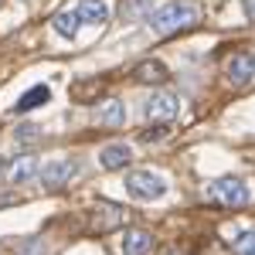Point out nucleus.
Returning <instances> with one entry per match:
<instances>
[{"label": "nucleus", "instance_id": "obj_1", "mask_svg": "<svg viewBox=\"0 0 255 255\" xmlns=\"http://www.w3.org/2000/svg\"><path fill=\"white\" fill-rule=\"evenodd\" d=\"M197 20H201V7H197L194 0H170V3H163L160 10L150 14V31L157 38H170L177 31L194 27Z\"/></svg>", "mask_w": 255, "mask_h": 255}, {"label": "nucleus", "instance_id": "obj_2", "mask_svg": "<svg viewBox=\"0 0 255 255\" xmlns=\"http://www.w3.org/2000/svg\"><path fill=\"white\" fill-rule=\"evenodd\" d=\"M204 197L211 204H221V208H245L249 204V187L238 177H218V180L208 184Z\"/></svg>", "mask_w": 255, "mask_h": 255}, {"label": "nucleus", "instance_id": "obj_3", "mask_svg": "<svg viewBox=\"0 0 255 255\" xmlns=\"http://www.w3.org/2000/svg\"><path fill=\"white\" fill-rule=\"evenodd\" d=\"M126 191L139 201H157L167 194V177L153 170H129L126 174Z\"/></svg>", "mask_w": 255, "mask_h": 255}, {"label": "nucleus", "instance_id": "obj_4", "mask_svg": "<svg viewBox=\"0 0 255 255\" xmlns=\"http://www.w3.org/2000/svg\"><path fill=\"white\" fill-rule=\"evenodd\" d=\"M79 177V160L75 157H58V160H48L44 167L38 170V180L44 191H58L65 184H72Z\"/></svg>", "mask_w": 255, "mask_h": 255}, {"label": "nucleus", "instance_id": "obj_5", "mask_svg": "<svg viewBox=\"0 0 255 255\" xmlns=\"http://www.w3.org/2000/svg\"><path fill=\"white\" fill-rule=\"evenodd\" d=\"M143 113L150 123H174L180 113V99L174 92H153V96L143 102Z\"/></svg>", "mask_w": 255, "mask_h": 255}, {"label": "nucleus", "instance_id": "obj_6", "mask_svg": "<svg viewBox=\"0 0 255 255\" xmlns=\"http://www.w3.org/2000/svg\"><path fill=\"white\" fill-rule=\"evenodd\" d=\"M225 72H228V82H232L235 89H245V85L255 79V55H249V51L232 55L228 65H225Z\"/></svg>", "mask_w": 255, "mask_h": 255}, {"label": "nucleus", "instance_id": "obj_7", "mask_svg": "<svg viewBox=\"0 0 255 255\" xmlns=\"http://www.w3.org/2000/svg\"><path fill=\"white\" fill-rule=\"evenodd\" d=\"M126 221V211L119 208V204H109V201H99L96 208H92V228L96 232H113Z\"/></svg>", "mask_w": 255, "mask_h": 255}, {"label": "nucleus", "instance_id": "obj_8", "mask_svg": "<svg viewBox=\"0 0 255 255\" xmlns=\"http://www.w3.org/2000/svg\"><path fill=\"white\" fill-rule=\"evenodd\" d=\"M38 170H41V163H38V157H31V153H20V157H14L10 163H7V180L10 184H27L31 177H38Z\"/></svg>", "mask_w": 255, "mask_h": 255}, {"label": "nucleus", "instance_id": "obj_9", "mask_svg": "<svg viewBox=\"0 0 255 255\" xmlns=\"http://www.w3.org/2000/svg\"><path fill=\"white\" fill-rule=\"evenodd\" d=\"M129 160H133V150H129L126 143H106V146L99 150V167H102V170H123Z\"/></svg>", "mask_w": 255, "mask_h": 255}, {"label": "nucleus", "instance_id": "obj_10", "mask_svg": "<svg viewBox=\"0 0 255 255\" xmlns=\"http://www.w3.org/2000/svg\"><path fill=\"white\" fill-rule=\"evenodd\" d=\"M153 252V235L146 228H129L123 235V255H150Z\"/></svg>", "mask_w": 255, "mask_h": 255}, {"label": "nucleus", "instance_id": "obj_11", "mask_svg": "<svg viewBox=\"0 0 255 255\" xmlns=\"http://www.w3.org/2000/svg\"><path fill=\"white\" fill-rule=\"evenodd\" d=\"M51 27H55V34H61V38H79V31H82V17H79V10L75 7H65V10H58L55 17H51Z\"/></svg>", "mask_w": 255, "mask_h": 255}, {"label": "nucleus", "instance_id": "obj_12", "mask_svg": "<svg viewBox=\"0 0 255 255\" xmlns=\"http://www.w3.org/2000/svg\"><path fill=\"white\" fill-rule=\"evenodd\" d=\"M167 65L157 58H150V61H139L136 68H133V79L143 82V85H160V82H167Z\"/></svg>", "mask_w": 255, "mask_h": 255}, {"label": "nucleus", "instance_id": "obj_13", "mask_svg": "<svg viewBox=\"0 0 255 255\" xmlns=\"http://www.w3.org/2000/svg\"><path fill=\"white\" fill-rule=\"evenodd\" d=\"M79 17L82 24H92V27H102L106 20H109V7H106V0H79Z\"/></svg>", "mask_w": 255, "mask_h": 255}, {"label": "nucleus", "instance_id": "obj_14", "mask_svg": "<svg viewBox=\"0 0 255 255\" xmlns=\"http://www.w3.org/2000/svg\"><path fill=\"white\" fill-rule=\"evenodd\" d=\"M99 123L109 126V129H119V126L126 123V102H123V99H106V102L99 106Z\"/></svg>", "mask_w": 255, "mask_h": 255}, {"label": "nucleus", "instance_id": "obj_15", "mask_svg": "<svg viewBox=\"0 0 255 255\" xmlns=\"http://www.w3.org/2000/svg\"><path fill=\"white\" fill-rule=\"evenodd\" d=\"M51 99V89L48 85H34V89H27L24 96L17 99V106H14V113H31V109H38Z\"/></svg>", "mask_w": 255, "mask_h": 255}, {"label": "nucleus", "instance_id": "obj_16", "mask_svg": "<svg viewBox=\"0 0 255 255\" xmlns=\"http://www.w3.org/2000/svg\"><path fill=\"white\" fill-rule=\"evenodd\" d=\"M235 255H255V232H242L235 238Z\"/></svg>", "mask_w": 255, "mask_h": 255}, {"label": "nucleus", "instance_id": "obj_17", "mask_svg": "<svg viewBox=\"0 0 255 255\" xmlns=\"http://www.w3.org/2000/svg\"><path fill=\"white\" fill-rule=\"evenodd\" d=\"M242 7H245V17L255 24V0H242Z\"/></svg>", "mask_w": 255, "mask_h": 255}, {"label": "nucleus", "instance_id": "obj_18", "mask_svg": "<svg viewBox=\"0 0 255 255\" xmlns=\"http://www.w3.org/2000/svg\"><path fill=\"white\" fill-rule=\"evenodd\" d=\"M163 255H184V252H180V249H167Z\"/></svg>", "mask_w": 255, "mask_h": 255}]
</instances>
